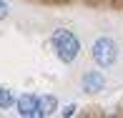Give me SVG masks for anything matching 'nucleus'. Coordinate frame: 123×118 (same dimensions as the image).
I'll list each match as a JSON object with an SVG mask.
<instances>
[{
	"label": "nucleus",
	"mask_w": 123,
	"mask_h": 118,
	"mask_svg": "<svg viewBox=\"0 0 123 118\" xmlns=\"http://www.w3.org/2000/svg\"><path fill=\"white\" fill-rule=\"evenodd\" d=\"M91 55H93V60H96V65L111 68V65L116 63V58H118V45H116L108 35L96 38V43H93V48H91Z\"/></svg>",
	"instance_id": "nucleus-2"
},
{
	"label": "nucleus",
	"mask_w": 123,
	"mask_h": 118,
	"mask_svg": "<svg viewBox=\"0 0 123 118\" xmlns=\"http://www.w3.org/2000/svg\"><path fill=\"white\" fill-rule=\"evenodd\" d=\"M73 113H75V106H65V108H63V116L65 118H70Z\"/></svg>",
	"instance_id": "nucleus-8"
},
{
	"label": "nucleus",
	"mask_w": 123,
	"mask_h": 118,
	"mask_svg": "<svg viewBox=\"0 0 123 118\" xmlns=\"http://www.w3.org/2000/svg\"><path fill=\"white\" fill-rule=\"evenodd\" d=\"M55 111H58V100H55V95H43V98H38V116H53Z\"/></svg>",
	"instance_id": "nucleus-5"
},
{
	"label": "nucleus",
	"mask_w": 123,
	"mask_h": 118,
	"mask_svg": "<svg viewBox=\"0 0 123 118\" xmlns=\"http://www.w3.org/2000/svg\"><path fill=\"white\" fill-rule=\"evenodd\" d=\"M3 18H8V3L0 0V20H3Z\"/></svg>",
	"instance_id": "nucleus-7"
},
{
	"label": "nucleus",
	"mask_w": 123,
	"mask_h": 118,
	"mask_svg": "<svg viewBox=\"0 0 123 118\" xmlns=\"http://www.w3.org/2000/svg\"><path fill=\"white\" fill-rule=\"evenodd\" d=\"M13 100H15V95L10 88H5V86H0V108H10L13 106Z\"/></svg>",
	"instance_id": "nucleus-6"
},
{
	"label": "nucleus",
	"mask_w": 123,
	"mask_h": 118,
	"mask_svg": "<svg viewBox=\"0 0 123 118\" xmlns=\"http://www.w3.org/2000/svg\"><path fill=\"white\" fill-rule=\"evenodd\" d=\"M50 43H53L55 55H58L63 63H73V60L78 58V53H80V40H78V38H75L70 30H65V28L53 30Z\"/></svg>",
	"instance_id": "nucleus-1"
},
{
	"label": "nucleus",
	"mask_w": 123,
	"mask_h": 118,
	"mask_svg": "<svg viewBox=\"0 0 123 118\" xmlns=\"http://www.w3.org/2000/svg\"><path fill=\"white\" fill-rule=\"evenodd\" d=\"M18 113L23 118H40L38 116V95L33 93H25L18 98Z\"/></svg>",
	"instance_id": "nucleus-4"
},
{
	"label": "nucleus",
	"mask_w": 123,
	"mask_h": 118,
	"mask_svg": "<svg viewBox=\"0 0 123 118\" xmlns=\"http://www.w3.org/2000/svg\"><path fill=\"white\" fill-rule=\"evenodd\" d=\"M80 86H83V91H86V93H98V91H103L105 78H103V73H100V70H88V73H83Z\"/></svg>",
	"instance_id": "nucleus-3"
}]
</instances>
